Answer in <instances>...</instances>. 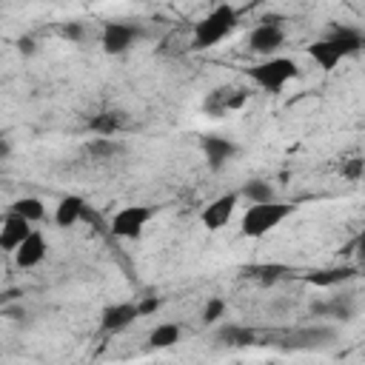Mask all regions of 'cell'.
Wrapping results in <instances>:
<instances>
[{"label":"cell","instance_id":"6da1fadb","mask_svg":"<svg viewBox=\"0 0 365 365\" xmlns=\"http://www.w3.org/2000/svg\"><path fill=\"white\" fill-rule=\"evenodd\" d=\"M240 20V11L231 3H220L217 9H211L197 26H194V37H191V48L194 51H205L211 46H217L222 37H228L234 31Z\"/></svg>","mask_w":365,"mask_h":365},{"label":"cell","instance_id":"7a4b0ae2","mask_svg":"<svg viewBox=\"0 0 365 365\" xmlns=\"http://www.w3.org/2000/svg\"><path fill=\"white\" fill-rule=\"evenodd\" d=\"M291 211H294V205L277 202V200H271V202H251V205L245 208V214H242L240 231H242V237L259 240V237H265L268 231L279 228V222L288 220Z\"/></svg>","mask_w":365,"mask_h":365},{"label":"cell","instance_id":"3957f363","mask_svg":"<svg viewBox=\"0 0 365 365\" xmlns=\"http://www.w3.org/2000/svg\"><path fill=\"white\" fill-rule=\"evenodd\" d=\"M248 77H251L262 91L277 94V91L285 88V83H291V80L299 77V66H297L291 57H274V54H271L268 60L251 66V68H248Z\"/></svg>","mask_w":365,"mask_h":365},{"label":"cell","instance_id":"277c9868","mask_svg":"<svg viewBox=\"0 0 365 365\" xmlns=\"http://www.w3.org/2000/svg\"><path fill=\"white\" fill-rule=\"evenodd\" d=\"M154 217V211L148 205H125L114 214L111 220V234L120 240H137L143 234V228L148 225V220Z\"/></svg>","mask_w":365,"mask_h":365},{"label":"cell","instance_id":"5b68a950","mask_svg":"<svg viewBox=\"0 0 365 365\" xmlns=\"http://www.w3.org/2000/svg\"><path fill=\"white\" fill-rule=\"evenodd\" d=\"M285 43V31L279 26V17H265L251 34H248V48L254 54H274Z\"/></svg>","mask_w":365,"mask_h":365},{"label":"cell","instance_id":"8992f818","mask_svg":"<svg viewBox=\"0 0 365 365\" xmlns=\"http://www.w3.org/2000/svg\"><path fill=\"white\" fill-rule=\"evenodd\" d=\"M137 26L131 23H106L103 26V34H100V43H103V51L106 54H123L131 48L134 37H137Z\"/></svg>","mask_w":365,"mask_h":365},{"label":"cell","instance_id":"52a82bcc","mask_svg":"<svg viewBox=\"0 0 365 365\" xmlns=\"http://www.w3.org/2000/svg\"><path fill=\"white\" fill-rule=\"evenodd\" d=\"M134 319H140L137 302H114V305H108V308L103 311L100 328H103V334H120V331H125Z\"/></svg>","mask_w":365,"mask_h":365},{"label":"cell","instance_id":"ba28073f","mask_svg":"<svg viewBox=\"0 0 365 365\" xmlns=\"http://www.w3.org/2000/svg\"><path fill=\"white\" fill-rule=\"evenodd\" d=\"M31 231H34V228H31V220H26V217L17 214V211H9L6 220H3V228H0V248L9 251V254H14L17 245H20Z\"/></svg>","mask_w":365,"mask_h":365},{"label":"cell","instance_id":"9c48e42d","mask_svg":"<svg viewBox=\"0 0 365 365\" xmlns=\"http://www.w3.org/2000/svg\"><path fill=\"white\" fill-rule=\"evenodd\" d=\"M237 200H240V194H234V191H228V194H222V197H217L214 202H208L205 208H202V225L208 228V231H220L228 220H231V214H234V208H237Z\"/></svg>","mask_w":365,"mask_h":365},{"label":"cell","instance_id":"30bf717a","mask_svg":"<svg viewBox=\"0 0 365 365\" xmlns=\"http://www.w3.org/2000/svg\"><path fill=\"white\" fill-rule=\"evenodd\" d=\"M200 148H202V154H205V163H208L214 171H220V168L237 154V145H234L231 140H225V137H217V134H205V137L200 140Z\"/></svg>","mask_w":365,"mask_h":365},{"label":"cell","instance_id":"8fae6325","mask_svg":"<svg viewBox=\"0 0 365 365\" xmlns=\"http://www.w3.org/2000/svg\"><path fill=\"white\" fill-rule=\"evenodd\" d=\"M46 251H48L46 237H43L40 231H31V234L17 245V251H14V262H17L20 268H34V265L43 262Z\"/></svg>","mask_w":365,"mask_h":365},{"label":"cell","instance_id":"7c38bea8","mask_svg":"<svg viewBox=\"0 0 365 365\" xmlns=\"http://www.w3.org/2000/svg\"><path fill=\"white\" fill-rule=\"evenodd\" d=\"M86 200L83 197H77V194H68V197H63L60 202H57V208H54V222L60 225V228H71L74 222H80V220H86Z\"/></svg>","mask_w":365,"mask_h":365},{"label":"cell","instance_id":"4fadbf2b","mask_svg":"<svg viewBox=\"0 0 365 365\" xmlns=\"http://www.w3.org/2000/svg\"><path fill=\"white\" fill-rule=\"evenodd\" d=\"M328 40L334 43V48H336L342 57H351V54H356V51L365 46V37H362L356 29H348V26H334V31H331Z\"/></svg>","mask_w":365,"mask_h":365},{"label":"cell","instance_id":"5bb4252c","mask_svg":"<svg viewBox=\"0 0 365 365\" xmlns=\"http://www.w3.org/2000/svg\"><path fill=\"white\" fill-rule=\"evenodd\" d=\"M308 54H311V60L322 68V71H334L336 66H339V60H342V54L334 48V43L325 37V40H314L311 46H308Z\"/></svg>","mask_w":365,"mask_h":365},{"label":"cell","instance_id":"9a60e30c","mask_svg":"<svg viewBox=\"0 0 365 365\" xmlns=\"http://www.w3.org/2000/svg\"><path fill=\"white\" fill-rule=\"evenodd\" d=\"M356 271L354 268H322V271H311L305 274V282L314 285V288H334L345 279H351Z\"/></svg>","mask_w":365,"mask_h":365},{"label":"cell","instance_id":"2e32d148","mask_svg":"<svg viewBox=\"0 0 365 365\" xmlns=\"http://www.w3.org/2000/svg\"><path fill=\"white\" fill-rule=\"evenodd\" d=\"M217 339L222 345H234V348H245V345H254L257 342V331L254 328H245V325H222L217 331Z\"/></svg>","mask_w":365,"mask_h":365},{"label":"cell","instance_id":"e0dca14e","mask_svg":"<svg viewBox=\"0 0 365 365\" xmlns=\"http://www.w3.org/2000/svg\"><path fill=\"white\" fill-rule=\"evenodd\" d=\"M88 128L94 134H100V137H114L123 128V114L120 111H103V114L88 120Z\"/></svg>","mask_w":365,"mask_h":365},{"label":"cell","instance_id":"ac0fdd59","mask_svg":"<svg viewBox=\"0 0 365 365\" xmlns=\"http://www.w3.org/2000/svg\"><path fill=\"white\" fill-rule=\"evenodd\" d=\"M177 339H180V325H174V322H160L148 334V345L151 348H171Z\"/></svg>","mask_w":365,"mask_h":365},{"label":"cell","instance_id":"d6986e66","mask_svg":"<svg viewBox=\"0 0 365 365\" xmlns=\"http://www.w3.org/2000/svg\"><path fill=\"white\" fill-rule=\"evenodd\" d=\"M11 211L23 214V217H26V220H31V222H40V220L46 217V205H43L37 197H20V200H14Z\"/></svg>","mask_w":365,"mask_h":365},{"label":"cell","instance_id":"ffe728a7","mask_svg":"<svg viewBox=\"0 0 365 365\" xmlns=\"http://www.w3.org/2000/svg\"><path fill=\"white\" fill-rule=\"evenodd\" d=\"M242 197L248 202H271L274 200V188L265 180H251L242 185Z\"/></svg>","mask_w":365,"mask_h":365},{"label":"cell","instance_id":"44dd1931","mask_svg":"<svg viewBox=\"0 0 365 365\" xmlns=\"http://www.w3.org/2000/svg\"><path fill=\"white\" fill-rule=\"evenodd\" d=\"M88 154L91 157H114L117 154V143L111 140V137H94L91 143H88Z\"/></svg>","mask_w":365,"mask_h":365},{"label":"cell","instance_id":"7402d4cb","mask_svg":"<svg viewBox=\"0 0 365 365\" xmlns=\"http://www.w3.org/2000/svg\"><path fill=\"white\" fill-rule=\"evenodd\" d=\"M325 317H331V319H339V322H348V319L354 317V308H351V302L334 299V302H325Z\"/></svg>","mask_w":365,"mask_h":365},{"label":"cell","instance_id":"603a6c76","mask_svg":"<svg viewBox=\"0 0 365 365\" xmlns=\"http://www.w3.org/2000/svg\"><path fill=\"white\" fill-rule=\"evenodd\" d=\"M222 314H225V302L220 297H211L205 302V308H202V322L205 325H214L217 319H222Z\"/></svg>","mask_w":365,"mask_h":365},{"label":"cell","instance_id":"cb8c5ba5","mask_svg":"<svg viewBox=\"0 0 365 365\" xmlns=\"http://www.w3.org/2000/svg\"><path fill=\"white\" fill-rule=\"evenodd\" d=\"M362 174H365V160L351 157V160L342 163V177H348V180H359Z\"/></svg>","mask_w":365,"mask_h":365},{"label":"cell","instance_id":"d4e9b609","mask_svg":"<svg viewBox=\"0 0 365 365\" xmlns=\"http://www.w3.org/2000/svg\"><path fill=\"white\" fill-rule=\"evenodd\" d=\"M137 308H140V317H151V314H157L163 308V299L160 297H143L137 302Z\"/></svg>","mask_w":365,"mask_h":365},{"label":"cell","instance_id":"484cf974","mask_svg":"<svg viewBox=\"0 0 365 365\" xmlns=\"http://www.w3.org/2000/svg\"><path fill=\"white\" fill-rule=\"evenodd\" d=\"M60 34L66 37V40H83V26L80 23H66V26H60Z\"/></svg>","mask_w":365,"mask_h":365},{"label":"cell","instance_id":"4316f807","mask_svg":"<svg viewBox=\"0 0 365 365\" xmlns=\"http://www.w3.org/2000/svg\"><path fill=\"white\" fill-rule=\"evenodd\" d=\"M17 51H20L23 57H31V54L37 51V46H34L31 37H17Z\"/></svg>","mask_w":365,"mask_h":365},{"label":"cell","instance_id":"83f0119b","mask_svg":"<svg viewBox=\"0 0 365 365\" xmlns=\"http://www.w3.org/2000/svg\"><path fill=\"white\" fill-rule=\"evenodd\" d=\"M356 254H359V262L365 265V231H362L359 240H356Z\"/></svg>","mask_w":365,"mask_h":365}]
</instances>
